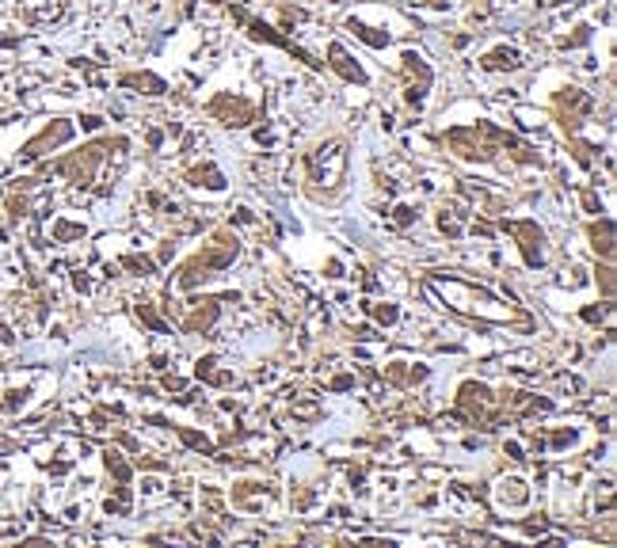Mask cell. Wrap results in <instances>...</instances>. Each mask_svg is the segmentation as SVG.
<instances>
[{"label": "cell", "instance_id": "cell-17", "mask_svg": "<svg viewBox=\"0 0 617 548\" xmlns=\"http://www.w3.org/2000/svg\"><path fill=\"white\" fill-rule=\"evenodd\" d=\"M576 442V431H556L553 434V449H564V446H571Z\"/></svg>", "mask_w": 617, "mask_h": 548}, {"label": "cell", "instance_id": "cell-12", "mask_svg": "<svg viewBox=\"0 0 617 548\" xmlns=\"http://www.w3.org/2000/svg\"><path fill=\"white\" fill-rule=\"evenodd\" d=\"M366 312L378 324H396V316H400V312H396V305H366Z\"/></svg>", "mask_w": 617, "mask_h": 548}, {"label": "cell", "instance_id": "cell-10", "mask_svg": "<svg viewBox=\"0 0 617 548\" xmlns=\"http://www.w3.org/2000/svg\"><path fill=\"white\" fill-rule=\"evenodd\" d=\"M84 236V225H76V221H58L53 225V240L58 244H69V240H81Z\"/></svg>", "mask_w": 617, "mask_h": 548}, {"label": "cell", "instance_id": "cell-9", "mask_svg": "<svg viewBox=\"0 0 617 548\" xmlns=\"http://www.w3.org/2000/svg\"><path fill=\"white\" fill-rule=\"evenodd\" d=\"M332 61H336V69L343 73L347 80H366V76H362V69H358V65H351V58H347V53L339 50V46H332Z\"/></svg>", "mask_w": 617, "mask_h": 548}, {"label": "cell", "instance_id": "cell-19", "mask_svg": "<svg viewBox=\"0 0 617 548\" xmlns=\"http://www.w3.org/2000/svg\"><path fill=\"white\" fill-rule=\"evenodd\" d=\"M427 4H446V0H427Z\"/></svg>", "mask_w": 617, "mask_h": 548}, {"label": "cell", "instance_id": "cell-1", "mask_svg": "<svg viewBox=\"0 0 617 548\" xmlns=\"http://www.w3.org/2000/svg\"><path fill=\"white\" fill-rule=\"evenodd\" d=\"M503 228L511 233L514 240H519V248H522V255H526V267H541L545 263V233L537 228L534 221H503Z\"/></svg>", "mask_w": 617, "mask_h": 548}, {"label": "cell", "instance_id": "cell-13", "mask_svg": "<svg viewBox=\"0 0 617 548\" xmlns=\"http://www.w3.org/2000/svg\"><path fill=\"white\" fill-rule=\"evenodd\" d=\"M107 473H115L118 484H126V480H130V465H126L118 453H111V449H107Z\"/></svg>", "mask_w": 617, "mask_h": 548}, {"label": "cell", "instance_id": "cell-18", "mask_svg": "<svg viewBox=\"0 0 617 548\" xmlns=\"http://www.w3.org/2000/svg\"><path fill=\"white\" fill-rule=\"evenodd\" d=\"M351 385H355V377H336V381H332V392H343V389H351Z\"/></svg>", "mask_w": 617, "mask_h": 548}, {"label": "cell", "instance_id": "cell-8", "mask_svg": "<svg viewBox=\"0 0 617 548\" xmlns=\"http://www.w3.org/2000/svg\"><path fill=\"white\" fill-rule=\"evenodd\" d=\"M484 69H519V50H492L484 58Z\"/></svg>", "mask_w": 617, "mask_h": 548}, {"label": "cell", "instance_id": "cell-16", "mask_svg": "<svg viewBox=\"0 0 617 548\" xmlns=\"http://www.w3.org/2000/svg\"><path fill=\"white\" fill-rule=\"evenodd\" d=\"M393 221H396V225H400V228H404V225H412V221H415V210H412V206H396V214H393Z\"/></svg>", "mask_w": 617, "mask_h": 548}, {"label": "cell", "instance_id": "cell-5", "mask_svg": "<svg viewBox=\"0 0 617 548\" xmlns=\"http://www.w3.org/2000/svg\"><path fill=\"white\" fill-rule=\"evenodd\" d=\"M217 312H222V309H217V301H206V309L198 305V309L183 320V332H191V335H195V332H206V327L217 320Z\"/></svg>", "mask_w": 617, "mask_h": 548}, {"label": "cell", "instance_id": "cell-2", "mask_svg": "<svg viewBox=\"0 0 617 548\" xmlns=\"http://www.w3.org/2000/svg\"><path fill=\"white\" fill-rule=\"evenodd\" d=\"M73 134V126L69 122H53V126H46L42 134L35 137V141H27V149H24V160H35V157H42L46 149H53V145H61L65 137Z\"/></svg>", "mask_w": 617, "mask_h": 548}, {"label": "cell", "instance_id": "cell-14", "mask_svg": "<svg viewBox=\"0 0 617 548\" xmlns=\"http://www.w3.org/2000/svg\"><path fill=\"white\" fill-rule=\"evenodd\" d=\"M123 267L134 270V274H152V270H157L149 259H141V255H123Z\"/></svg>", "mask_w": 617, "mask_h": 548}, {"label": "cell", "instance_id": "cell-11", "mask_svg": "<svg viewBox=\"0 0 617 548\" xmlns=\"http://www.w3.org/2000/svg\"><path fill=\"white\" fill-rule=\"evenodd\" d=\"M175 434H180L191 449H198V453H214V446H210V438H206V434H195V431H187V426H175Z\"/></svg>", "mask_w": 617, "mask_h": 548}, {"label": "cell", "instance_id": "cell-7", "mask_svg": "<svg viewBox=\"0 0 617 548\" xmlns=\"http://www.w3.org/2000/svg\"><path fill=\"white\" fill-rule=\"evenodd\" d=\"M187 179L195 183V187H206V191H222L225 187V175L214 168V164H202V168H195Z\"/></svg>", "mask_w": 617, "mask_h": 548}, {"label": "cell", "instance_id": "cell-15", "mask_svg": "<svg viewBox=\"0 0 617 548\" xmlns=\"http://www.w3.org/2000/svg\"><path fill=\"white\" fill-rule=\"evenodd\" d=\"M138 316H141V320H145V324L152 327V332H168V324H164L160 316H157V312L149 309V305H138Z\"/></svg>", "mask_w": 617, "mask_h": 548}, {"label": "cell", "instance_id": "cell-4", "mask_svg": "<svg viewBox=\"0 0 617 548\" xmlns=\"http://www.w3.org/2000/svg\"><path fill=\"white\" fill-rule=\"evenodd\" d=\"M591 240H594V251H598L602 259L613 255V221L610 217H598V221L591 225Z\"/></svg>", "mask_w": 617, "mask_h": 548}, {"label": "cell", "instance_id": "cell-6", "mask_svg": "<svg viewBox=\"0 0 617 548\" xmlns=\"http://www.w3.org/2000/svg\"><path fill=\"white\" fill-rule=\"evenodd\" d=\"M495 499H499L503 507H522V502L530 499V488H526L522 480H503L499 491H495Z\"/></svg>", "mask_w": 617, "mask_h": 548}, {"label": "cell", "instance_id": "cell-3", "mask_svg": "<svg viewBox=\"0 0 617 548\" xmlns=\"http://www.w3.org/2000/svg\"><path fill=\"white\" fill-rule=\"evenodd\" d=\"M427 377V366H408V362H393V366H385V381L389 385H415V381H423Z\"/></svg>", "mask_w": 617, "mask_h": 548}]
</instances>
